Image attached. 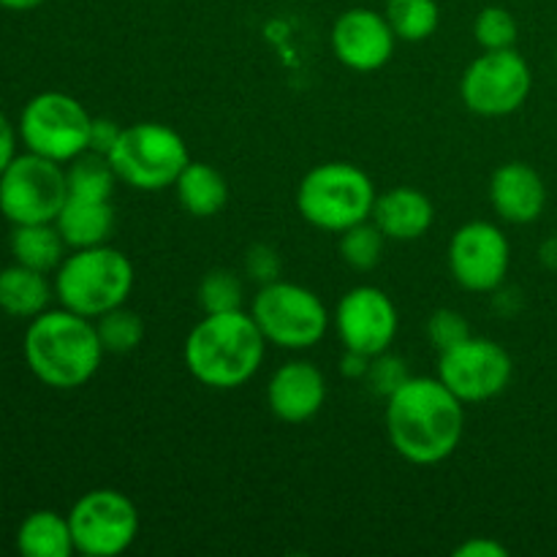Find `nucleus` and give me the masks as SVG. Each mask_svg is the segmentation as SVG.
I'll return each instance as SVG.
<instances>
[{
  "label": "nucleus",
  "mask_w": 557,
  "mask_h": 557,
  "mask_svg": "<svg viewBox=\"0 0 557 557\" xmlns=\"http://www.w3.org/2000/svg\"><path fill=\"white\" fill-rule=\"evenodd\" d=\"M76 553L117 557L139 536V511L120 490H90L69 511Z\"/></svg>",
  "instance_id": "10"
},
{
  "label": "nucleus",
  "mask_w": 557,
  "mask_h": 557,
  "mask_svg": "<svg viewBox=\"0 0 557 557\" xmlns=\"http://www.w3.org/2000/svg\"><path fill=\"white\" fill-rule=\"evenodd\" d=\"M69 245L60 237L54 223H25L14 226L11 232V253L22 267H30L38 272H52L63 264V250Z\"/></svg>",
  "instance_id": "23"
},
{
  "label": "nucleus",
  "mask_w": 557,
  "mask_h": 557,
  "mask_svg": "<svg viewBox=\"0 0 557 557\" xmlns=\"http://www.w3.org/2000/svg\"><path fill=\"white\" fill-rule=\"evenodd\" d=\"M134 281L128 256L107 243L65 256L63 264L54 270L52 286L60 308L96 321L98 315L128 302Z\"/></svg>",
  "instance_id": "4"
},
{
  "label": "nucleus",
  "mask_w": 557,
  "mask_h": 557,
  "mask_svg": "<svg viewBox=\"0 0 557 557\" xmlns=\"http://www.w3.org/2000/svg\"><path fill=\"white\" fill-rule=\"evenodd\" d=\"M183 210L194 218H212L228 205V183L215 166L190 161L174 183Z\"/></svg>",
  "instance_id": "21"
},
{
  "label": "nucleus",
  "mask_w": 557,
  "mask_h": 557,
  "mask_svg": "<svg viewBox=\"0 0 557 557\" xmlns=\"http://www.w3.org/2000/svg\"><path fill=\"white\" fill-rule=\"evenodd\" d=\"M397 36L389 20L373 9H348L332 25V52L346 69L370 71L384 69L395 54Z\"/></svg>",
  "instance_id": "15"
},
{
  "label": "nucleus",
  "mask_w": 557,
  "mask_h": 557,
  "mask_svg": "<svg viewBox=\"0 0 557 557\" xmlns=\"http://www.w3.org/2000/svg\"><path fill=\"white\" fill-rule=\"evenodd\" d=\"M384 16L389 20L397 41H428L435 36L441 22V9L435 0H386Z\"/></svg>",
  "instance_id": "25"
},
{
  "label": "nucleus",
  "mask_w": 557,
  "mask_h": 557,
  "mask_svg": "<svg viewBox=\"0 0 557 557\" xmlns=\"http://www.w3.org/2000/svg\"><path fill=\"white\" fill-rule=\"evenodd\" d=\"M22 354L41 384L52 389H79L98 373L103 359L101 337L96 321L74 313V310H44L22 341Z\"/></svg>",
  "instance_id": "3"
},
{
  "label": "nucleus",
  "mask_w": 557,
  "mask_h": 557,
  "mask_svg": "<svg viewBox=\"0 0 557 557\" xmlns=\"http://www.w3.org/2000/svg\"><path fill=\"white\" fill-rule=\"evenodd\" d=\"M370 221L384 232L386 239L411 243L424 237L435 223V207L424 190L397 185L386 194L375 196V207Z\"/></svg>",
  "instance_id": "18"
},
{
  "label": "nucleus",
  "mask_w": 557,
  "mask_h": 557,
  "mask_svg": "<svg viewBox=\"0 0 557 557\" xmlns=\"http://www.w3.org/2000/svg\"><path fill=\"white\" fill-rule=\"evenodd\" d=\"M408 379H411V370H408L406 359L397 357V354L384 351L379 354V357L370 359L368 384L375 395L392 397Z\"/></svg>",
  "instance_id": "31"
},
{
  "label": "nucleus",
  "mask_w": 557,
  "mask_h": 557,
  "mask_svg": "<svg viewBox=\"0 0 557 557\" xmlns=\"http://www.w3.org/2000/svg\"><path fill=\"white\" fill-rule=\"evenodd\" d=\"M114 223H117V215H114L112 199H87V196L71 194L54 218V226L71 250L107 245L114 234Z\"/></svg>",
  "instance_id": "19"
},
{
  "label": "nucleus",
  "mask_w": 557,
  "mask_h": 557,
  "mask_svg": "<svg viewBox=\"0 0 557 557\" xmlns=\"http://www.w3.org/2000/svg\"><path fill=\"white\" fill-rule=\"evenodd\" d=\"M69 199V180L63 163L25 152L0 174V212L14 226L54 223Z\"/></svg>",
  "instance_id": "9"
},
{
  "label": "nucleus",
  "mask_w": 557,
  "mask_h": 557,
  "mask_svg": "<svg viewBox=\"0 0 557 557\" xmlns=\"http://www.w3.org/2000/svg\"><path fill=\"white\" fill-rule=\"evenodd\" d=\"M283 261L277 256V250L272 245H250L248 253H245V275L250 277L259 286H267V283L281 281Z\"/></svg>",
  "instance_id": "32"
},
{
  "label": "nucleus",
  "mask_w": 557,
  "mask_h": 557,
  "mask_svg": "<svg viewBox=\"0 0 557 557\" xmlns=\"http://www.w3.org/2000/svg\"><path fill=\"white\" fill-rule=\"evenodd\" d=\"M466 433V403L435 375H411L386 397V435L411 466L449 460Z\"/></svg>",
  "instance_id": "1"
},
{
  "label": "nucleus",
  "mask_w": 557,
  "mask_h": 557,
  "mask_svg": "<svg viewBox=\"0 0 557 557\" xmlns=\"http://www.w3.org/2000/svg\"><path fill=\"white\" fill-rule=\"evenodd\" d=\"M515 362L509 351L490 337H468L460 346L441 354L438 379L460 397L466 406H479L511 384Z\"/></svg>",
  "instance_id": "12"
},
{
  "label": "nucleus",
  "mask_w": 557,
  "mask_h": 557,
  "mask_svg": "<svg viewBox=\"0 0 557 557\" xmlns=\"http://www.w3.org/2000/svg\"><path fill=\"white\" fill-rule=\"evenodd\" d=\"M473 36L476 44L490 52V49H515L517 38H520V25H517L515 14L504 5H487L479 11L476 22H473Z\"/></svg>",
  "instance_id": "28"
},
{
  "label": "nucleus",
  "mask_w": 557,
  "mask_h": 557,
  "mask_svg": "<svg viewBox=\"0 0 557 557\" xmlns=\"http://www.w3.org/2000/svg\"><path fill=\"white\" fill-rule=\"evenodd\" d=\"M14 156H16V134L14 128H11L9 117L0 112V174H3L5 166L14 161Z\"/></svg>",
  "instance_id": "35"
},
{
  "label": "nucleus",
  "mask_w": 557,
  "mask_h": 557,
  "mask_svg": "<svg viewBox=\"0 0 557 557\" xmlns=\"http://www.w3.org/2000/svg\"><path fill=\"white\" fill-rule=\"evenodd\" d=\"M54 297V286H49L47 272L30 267H5L0 270V310L11 319H36L49 310Z\"/></svg>",
  "instance_id": "20"
},
{
  "label": "nucleus",
  "mask_w": 557,
  "mask_h": 557,
  "mask_svg": "<svg viewBox=\"0 0 557 557\" xmlns=\"http://www.w3.org/2000/svg\"><path fill=\"white\" fill-rule=\"evenodd\" d=\"M96 330H98V337H101L103 351L107 354H131L141 346L147 326H145V319H141L136 310L120 305V308L98 315Z\"/></svg>",
  "instance_id": "26"
},
{
  "label": "nucleus",
  "mask_w": 557,
  "mask_h": 557,
  "mask_svg": "<svg viewBox=\"0 0 557 557\" xmlns=\"http://www.w3.org/2000/svg\"><path fill=\"white\" fill-rule=\"evenodd\" d=\"M41 3H47V0H0V5L9 11H33Z\"/></svg>",
  "instance_id": "38"
},
{
  "label": "nucleus",
  "mask_w": 557,
  "mask_h": 557,
  "mask_svg": "<svg viewBox=\"0 0 557 557\" xmlns=\"http://www.w3.org/2000/svg\"><path fill=\"white\" fill-rule=\"evenodd\" d=\"M267 337L245 310L205 313L188 332L183 359L188 373L207 389H239L259 373Z\"/></svg>",
  "instance_id": "2"
},
{
  "label": "nucleus",
  "mask_w": 557,
  "mask_h": 557,
  "mask_svg": "<svg viewBox=\"0 0 557 557\" xmlns=\"http://www.w3.org/2000/svg\"><path fill=\"white\" fill-rule=\"evenodd\" d=\"M375 185L368 172L346 161L319 163L297 188V210L310 226L343 234L370 221L375 207Z\"/></svg>",
  "instance_id": "5"
},
{
  "label": "nucleus",
  "mask_w": 557,
  "mask_h": 557,
  "mask_svg": "<svg viewBox=\"0 0 557 557\" xmlns=\"http://www.w3.org/2000/svg\"><path fill=\"white\" fill-rule=\"evenodd\" d=\"M386 237L373 221H362L341 234V256L348 267L359 272H370L384 259Z\"/></svg>",
  "instance_id": "27"
},
{
  "label": "nucleus",
  "mask_w": 557,
  "mask_h": 557,
  "mask_svg": "<svg viewBox=\"0 0 557 557\" xmlns=\"http://www.w3.org/2000/svg\"><path fill=\"white\" fill-rule=\"evenodd\" d=\"M539 259H542V264L547 267V270L557 272V237L547 239V243L542 245V250H539Z\"/></svg>",
  "instance_id": "37"
},
{
  "label": "nucleus",
  "mask_w": 557,
  "mask_h": 557,
  "mask_svg": "<svg viewBox=\"0 0 557 557\" xmlns=\"http://www.w3.org/2000/svg\"><path fill=\"white\" fill-rule=\"evenodd\" d=\"M16 549L25 557H69L76 553L69 515L49 509L27 515L16 531Z\"/></svg>",
  "instance_id": "22"
},
{
  "label": "nucleus",
  "mask_w": 557,
  "mask_h": 557,
  "mask_svg": "<svg viewBox=\"0 0 557 557\" xmlns=\"http://www.w3.org/2000/svg\"><path fill=\"white\" fill-rule=\"evenodd\" d=\"M250 315L267 343L286 351H308L319 346L332 321L319 294L288 281L261 286L250 305Z\"/></svg>",
  "instance_id": "6"
},
{
  "label": "nucleus",
  "mask_w": 557,
  "mask_h": 557,
  "mask_svg": "<svg viewBox=\"0 0 557 557\" xmlns=\"http://www.w3.org/2000/svg\"><path fill=\"white\" fill-rule=\"evenodd\" d=\"M71 196H87V199H112L114 185H117V172H114L109 156L101 152H82L65 169Z\"/></svg>",
  "instance_id": "24"
},
{
  "label": "nucleus",
  "mask_w": 557,
  "mask_h": 557,
  "mask_svg": "<svg viewBox=\"0 0 557 557\" xmlns=\"http://www.w3.org/2000/svg\"><path fill=\"white\" fill-rule=\"evenodd\" d=\"M455 555L457 557H506L509 555V549H506L500 542H495V539L476 536L462 542L460 547L455 549Z\"/></svg>",
  "instance_id": "34"
},
{
  "label": "nucleus",
  "mask_w": 557,
  "mask_h": 557,
  "mask_svg": "<svg viewBox=\"0 0 557 557\" xmlns=\"http://www.w3.org/2000/svg\"><path fill=\"white\" fill-rule=\"evenodd\" d=\"M326 403V379L313 362L281 364L267 384V406L286 424L310 422Z\"/></svg>",
  "instance_id": "16"
},
{
  "label": "nucleus",
  "mask_w": 557,
  "mask_h": 557,
  "mask_svg": "<svg viewBox=\"0 0 557 557\" xmlns=\"http://www.w3.org/2000/svg\"><path fill=\"white\" fill-rule=\"evenodd\" d=\"M332 324H335L343 348L379 357V354L389 351L395 343L400 315L384 288L357 286L341 297Z\"/></svg>",
  "instance_id": "14"
},
{
  "label": "nucleus",
  "mask_w": 557,
  "mask_h": 557,
  "mask_svg": "<svg viewBox=\"0 0 557 557\" xmlns=\"http://www.w3.org/2000/svg\"><path fill=\"white\" fill-rule=\"evenodd\" d=\"M509 264L511 245L495 223L468 221L449 239V272L466 292H498Z\"/></svg>",
  "instance_id": "13"
},
{
  "label": "nucleus",
  "mask_w": 557,
  "mask_h": 557,
  "mask_svg": "<svg viewBox=\"0 0 557 557\" xmlns=\"http://www.w3.org/2000/svg\"><path fill=\"white\" fill-rule=\"evenodd\" d=\"M92 117L74 96L47 90L33 96L20 114V139L27 152L58 163H71L90 150Z\"/></svg>",
  "instance_id": "8"
},
{
  "label": "nucleus",
  "mask_w": 557,
  "mask_h": 557,
  "mask_svg": "<svg viewBox=\"0 0 557 557\" xmlns=\"http://www.w3.org/2000/svg\"><path fill=\"white\" fill-rule=\"evenodd\" d=\"M199 305L205 313L243 310V281L232 270H212L199 283Z\"/></svg>",
  "instance_id": "29"
},
{
  "label": "nucleus",
  "mask_w": 557,
  "mask_h": 557,
  "mask_svg": "<svg viewBox=\"0 0 557 557\" xmlns=\"http://www.w3.org/2000/svg\"><path fill=\"white\" fill-rule=\"evenodd\" d=\"M490 205L500 221L525 226L542 218L547 207V185L531 163L509 161L490 177Z\"/></svg>",
  "instance_id": "17"
},
{
  "label": "nucleus",
  "mask_w": 557,
  "mask_h": 557,
  "mask_svg": "<svg viewBox=\"0 0 557 557\" xmlns=\"http://www.w3.org/2000/svg\"><path fill=\"white\" fill-rule=\"evenodd\" d=\"M370 359L368 354H359V351H348L343 354L341 359V373L346 375V379H368V370H370Z\"/></svg>",
  "instance_id": "36"
},
{
  "label": "nucleus",
  "mask_w": 557,
  "mask_h": 557,
  "mask_svg": "<svg viewBox=\"0 0 557 557\" xmlns=\"http://www.w3.org/2000/svg\"><path fill=\"white\" fill-rule=\"evenodd\" d=\"M531 87V65L517 49H490L466 69L460 96L473 114L506 117L528 101Z\"/></svg>",
  "instance_id": "11"
},
{
  "label": "nucleus",
  "mask_w": 557,
  "mask_h": 557,
  "mask_svg": "<svg viewBox=\"0 0 557 557\" xmlns=\"http://www.w3.org/2000/svg\"><path fill=\"white\" fill-rule=\"evenodd\" d=\"M120 134H123V128H120V125L114 123V120L92 117L90 150L92 152H101V156H109V152H112V147L117 145Z\"/></svg>",
  "instance_id": "33"
},
{
  "label": "nucleus",
  "mask_w": 557,
  "mask_h": 557,
  "mask_svg": "<svg viewBox=\"0 0 557 557\" xmlns=\"http://www.w3.org/2000/svg\"><path fill=\"white\" fill-rule=\"evenodd\" d=\"M428 337L430 343L444 354L449 351V348L466 343L468 337H473V332H471V324H468V319L460 313V310L441 308L428 319Z\"/></svg>",
  "instance_id": "30"
},
{
  "label": "nucleus",
  "mask_w": 557,
  "mask_h": 557,
  "mask_svg": "<svg viewBox=\"0 0 557 557\" xmlns=\"http://www.w3.org/2000/svg\"><path fill=\"white\" fill-rule=\"evenodd\" d=\"M114 172L136 190H166L190 163L188 145L163 123H134L123 128L109 152Z\"/></svg>",
  "instance_id": "7"
}]
</instances>
